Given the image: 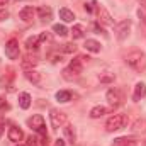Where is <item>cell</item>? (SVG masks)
Here are the masks:
<instances>
[{
  "instance_id": "1",
  "label": "cell",
  "mask_w": 146,
  "mask_h": 146,
  "mask_svg": "<svg viewBox=\"0 0 146 146\" xmlns=\"http://www.w3.org/2000/svg\"><path fill=\"white\" fill-rule=\"evenodd\" d=\"M126 65L129 68H133L134 72L143 73L146 72V53L143 51H131L127 56H126Z\"/></svg>"
},
{
  "instance_id": "2",
  "label": "cell",
  "mask_w": 146,
  "mask_h": 146,
  "mask_svg": "<svg viewBox=\"0 0 146 146\" xmlns=\"http://www.w3.org/2000/svg\"><path fill=\"white\" fill-rule=\"evenodd\" d=\"M126 124H127V115L126 114H114V115H110L107 119L106 129H107V133H114V131L122 129Z\"/></svg>"
},
{
  "instance_id": "3",
  "label": "cell",
  "mask_w": 146,
  "mask_h": 146,
  "mask_svg": "<svg viewBox=\"0 0 146 146\" xmlns=\"http://www.w3.org/2000/svg\"><path fill=\"white\" fill-rule=\"evenodd\" d=\"M27 126H29L34 133L41 134V136H46V126H44V119H42V115L36 114V115L29 117V119H27Z\"/></svg>"
},
{
  "instance_id": "4",
  "label": "cell",
  "mask_w": 146,
  "mask_h": 146,
  "mask_svg": "<svg viewBox=\"0 0 146 146\" xmlns=\"http://www.w3.org/2000/svg\"><path fill=\"white\" fill-rule=\"evenodd\" d=\"M49 121H51V126L58 129V127L66 124V114L60 109H51L49 110Z\"/></svg>"
},
{
  "instance_id": "5",
  "label": "cell",
  "mask_w": 146,
  "mask_h": 146,
  "mask_svg": "<svg viewBox=\"0 0 146 146\" xmlns=\"http://www.w3.org/2000/svg\"><path fill=\"white\" fill-rule=\"evenodd\" d=\"M106 99H107V102L110 104L112 109L114 107H119L122 104V92L119 88H109L107 94H106Z\"/></svg>"
},
{
  "instance_id": "6",
  "label": "cell",
  "mask_w": 146,
  "mask_h": 146,
  "mask_svg": "<svg viewBox=\"0 0 146 146\" xmlns=\"http://www.w3.org/2000/svg\"><path fill=\"white\" fill-rule=\"evenodd\" d=\"M114 31H115V36H117L119 41H124L126 37L129 36V31H131V21H121V22H117L115 27H114Z\"/></svg>"
},
{
  "instance_id": "7",
  "label": "cell",
  "mask_w": 146,
  "mask_h": 146,
  "mask_svg": "<svg viewBox=\"0 0 146 146\" xmlns=\"http://www.w3.org/2000/svg\"><path fill=\"white\" fill-rule=\"evenodd\" d=\"M5 56L9 60H17L19 58V41L17 39H9L5 42Z\"/></svg>"
},
{
  "instance_id": "8",
  "label": "cell",
  "mask_w": 146,
  "mask_h": 146,
  "mask_svg": "<svg viewBox=\"0 0 146 146\" xmlns=\"http://www.w3.org/2000/svg\"><path fill=\"white\" fill-rule=\"evenodd\" d=\"M49 39V34L48 33H41V34H37V36H31L26 39V48L27 49H37L39 48V44L42 42V41H48Z\"/></svg>"
},
{
  "instance_id": "9",
  "label": "cell",
  "mask_w": 146,
  "mask_h": 146,
  "mask_svg": "<svg viewBox=\"0 0 146 146\" xmlns=\"http://www.w3.org/2000/svg\"><path fill=\"white\" fill-rule=\"evenodd\" d=\"M95 5H97V3H95ZM97 15H99V22H100V24H104V26H114V19H112V15L107 12L106 7L97 5Z\"/></svg>"
},
{
  "instance_id": "10",
  "label": "cell",
  "mask_w": 146,
  "mask_h": 146,
  "mask_svg": "<svg viewBox=\"0 0 146 146\" xmlns=\"http://www.w3.org/2000/svg\"><path fill=\"white\" fill-rule=\"evenodd\" d=\"M88 60H90L88 56H82V54H80V56L73 58L72 61H70L68 68H70V70H73L76 75H80V73L83 72V63H85V61H88Z\"/></svg>"
},
{
  "instance_id": "11",
  "label": "cell",
  "mask_w": 146,
  "mask_h": 146,
  "mask_svg": "<svg viewBox=\"0 0 146 146\" xmlns=\"http://www.w3.org/2000/svg\"><path fill=\"white\" fill-rule=\"evenodd\" d=\"M146 97V83L143 82H138L136 87H134V92H133V100L134 102H139L141 99Z\"/></svg>"
},
{
  "instance_id": "12",
  "label": "cell",
  "mask_w": 146,
  "mask_h": 146,
  "mask_svg": "<svg viewBox=\"0 0 146 146\" xmlns=\"http://www.w3.org/2000/svg\"><path fill=\"white\" fill-rule=\"evenodd\" d=\"M131 133L133 134H146V119H143V117L136 119L131 126Z\"/></svg>"
},
{
  "instance_id": "13",
  "label": "cell",
  "mask_w": 146,
  "mask_h": 146,
  "mask_svg": "<svg viewBox=\"0 0 146 146\" xmlns=\"http://www.w3.org/2000/svg\"><path fill=\"white\" fill-rule=\"evenodd\" d=\"M37 63H39V60H37L36 54H26V56L22 58V61H21L22 68H26V70H33Z\"/></svg>"
},
{
  "instance_id": "14",
  "label": "cell",
  "mask_w": 146,
  "mask_h": 146,
  "mask_svg": "<svg viewBox=\"0 0 146 146\" xmlns=\"http://www.w3.org/2000/svg\"><path fill=\"white\" fill-rule=\"evenodd\" d=\"M15 78V73L12 68H7V73L5 75H2L0 76V87H12V80Z\"/></svg>"
},
{
  "instance_id": "15",
  "label": "cell",
  "mask_w": 146,
  "mask_h": 146,
  "mask_svg": "<svg viewBox=\"0 0 146 146\" xmlns=\"http://www.w3.org/2000/svg\"><path fill=\"white\" fill-rule=\"evenodd\" d=\"M34 15H36V10H34L33 7H24V9L19 12V19L24 21V22H31V21L34 19Z\"/></svg>"
},
{
  "instance_id": "16",
  "label": "cell",
  "mask_w": 146,
  "mask_h": 146,
  "mask_svg": "<svg viewBox=\"0 0 146 146\" xmlns=\"http://www.w3.org/2000/svg\"><path fill=\"white\" fill-rule=\"evenodd\" d=\"M37 15H39V19H41V21L48 22V21H51V19H53V9H51V7H48V5H42V7H39V9H37Z\"/></svg>"
},
{
  "instance_id": "17",
  "label": "cell",
  "mask_w": 146,
  "mask_h": 146,
  "mask_svg": "<svg viewBox=\"0 0 146 146\" xmlns=\"http://www.w3.org/2000/svg\"><path fill=\"white\" fill-rule=\"evenodd\" d=\"M22 138H24V133H22V129H19L17 126H10V127H9V139H10V141H14V143H19Z\"/></svg>"
},
{
  "instance_id": "18",
  "label": "cell",
  "mask_w": 146,
  "mask_h": 146,
  "mask_svg": "<svg viewBox=\"0 0 146 146\" xmlns=\"http://www.w3.org/2000/svg\"><path fill=\"white\" fill-rule=\"evenodd\" d=\"M110 146H138V141L134 138H117Z\"/></svg>"
},
{
  "instance_id": "19",
  "label": "cell",
  "mask_w": 146,
  "mask_h": 146,
  "mask_svg": "<svg viewBox=\"0 0 146 146\" xmlns=\"http://www.w3.org/2000/svg\"><path fill=\"white\" fill-rule=\"evenodd\" d=\"M83 46H85V49H87V51H90V53H100V48H102V46H100V42H99V41H95V39H87Z\"/></svg>"
},
{
  "instance_id": "20",
  "label": "cell",
  "mask_w": 146,
  "mask_h": 146,
  "mask_svg": "<svg viewBox=\"0 0 146 146\" xmlns=\"http://www.w3.org/2000/svg\"><path fill=\"white\" fill-rule=\"evenodd\" d=\"M26 78L31 82V83H34V85H39L41 83V73L36 72V70H26Z\"/></svg>"
},
{
  "instance_id": "21",
  "label": "cell",
  "mask_w": 146,
  "mask_h": 146,
  "mask_svg": "<svg viewBox=\"0 0 146 146\" xmlns=\"http://www.w3.org/2000/svg\"><path fill=\"white\" fill-rule=\"evenodd\" d=\"M19 106H21V109H29L31 107V95L27 92L19 94Z\"/></svg>"
},
{
  "instance_id": "22",
  "label": "cell",
  "mask_w": 146,
  "mask_h": 146,
  "mask_svg": "<svg viewBox=\"0 0 146 146\" xmlns=\"http://www.w3.org/2000/svg\"><path fill=\"white\" fill-rule=\"evenodd\" d=\"M60 19L65 22H73L75 21V14L70 9H60Z\"/></svg>"
},
{
  "instance_id": "23",
  "label": "cell",
  "mask_w": 146,
  "mask_h": 146,
  "mask_svg": "<svg viewBox=\"0 0 146 146\" xmlns=\"http://www.w3.org/2000/svg\"><path fill=\"white\" fill-rule=\"evenodd\" d=\"M106 114H107V107H104V106H97V107H94L90 110V117L92 119H99V117H102Z\"/></svg>"
},
{
  "instance_id": "24",
  "label": "cell",
  "mask_w": 146,
  "mask_h": 146,
  "mask_svg": "<svg viewBox=\"0 0 146 146\" xmlns=\"http://www.w3.org/2000/svg\"><path fill=\"white\" fill-rule=\"evenodd\" d=\"M56 100L58 102H70L72 100V92L70 90H60V92H56Z\"/></svg>"
},
{
  "instance_id": "25",
  "label": "cell",
  "mask_w": 146,
  "mask_h": 146,
  "mask_svg": "<svg viewBox=\"0 0 146 146\" xmlns=\"http://www.w3.org/2000/svg\"><path fill=\"white\" fill-rule=\"evenodd\" d=\"M70 34L73 36V39H82V37L85 36V33H83V26H80V24L73 26L72 31H70Z\"/></svg>"
},
{
  "instance_id": "26",
  "label": "cell",
  "mask_w": 146,
  "mask_h": 146,
  "mask_svg": "<svg viewBox=\"0 0 146 146\" xmlns=\"http://www.w3.org/2000/svg\"><path fill=\"white\" fill-rule=\"evenodd\" d=\"M53 33H56L58 36L65 37L66 34H68V33H70V31H68V29H66L63 24H54V26H53Z\"/></svg>"
},
{
  "instance_id": "27",
  "label": "cell",
  "mask_w": 146,
  "mask_h": 146,
  "mask_svg": "<svg viewBox=\"0 0 146 146\" xmlns=\"http://www.w3.org/2000/svg\"><path fill=\"white\" fill-rule=\"evenodd\" d=\"M114 73H109V72H104L99 75V80H100V83H112L114 82Z\"/></svg>"
},
{
  "instance_id": "28",
  "label": "cell",
  "mask_w": 146,
  "mask_h": 146,
  "mask_svg": "<svg viewBox=\"0 0 146 146\" xmlns=\"http://www.w3.org/2000/svg\"><path fill=\"white\" fill-rule=\"evenodd\" d=\"M65 136L68 138V141H70V143H75L76 136H75V129H73V126H70V124H66V126H65Z\"/></svg>"
},
{
  "instance_id": "29",
  "label": "cell",
  "mask_w": 146,
  "mask_h": 146,
  "mask_svg": "<svg viewBox=\"0 0 146 146\" xmlns=\"http://www.w3.org/2000/svg\"><path fill=\"white\" fill-rule=\"evenodd\" d=\"M76 76H78V75L73 72V70H70V68H65V70H63V78H65V80H75Z\"/></svg>"
},
{
  "instance_id": "30",
  "label": "cell",
  "mask_w": 146,
  "mask_h": 146,
  "mask_svg": "<svg viewBox=\"0 0 146 146\" xmlns=\"http://www.w3.org/2000/svg\"><path fill=\"white\" fill-rule=\"evenodd\" d=\"M63 51H65V53H75V51H76V44H73V42L63 44Z\"/></svg>"
},
{
  "instance_id": "31",
  "label": "cell",
  "mask_w": 146,
  "mask_h": 146,
  "mask_svg": "<svg viewBox=\"0 0 146 146\" xmlns=\"http://www.w3.org/2000/svg\"><path fill=\"white\" fill-rule=\"evenodd\" d=\"M37 143H39V139H37L36 136H33V134H31V136L27 138V145H26V146H37Z\"/></svg>"
},
{
  "instance_id": "32",
  "label": "cell",
  "mask_w": 146,
  "mask_h": 146,
  "mask_svg": "<svg viewBox=\"0 0 146 146\" xmlns=\"http://www.w3.org/2000/svg\"><path fill=\"white\" fill-rule=\"evenodd\" d=\"M0 110H9V104L3 100V97H0Z\"/></svg>"
},
{
  "instance_id": "33",
  "label": "cell",
  "mask_w": 146,
  "mask_h": 146,
  "mask_svg": "<svg viewBox=\"0 0 146 146\" xmlns=\"http://www.w3.org/2000/svg\"><path fill=\"white\" fill-rule=\"evenodd\" d=\"M7 17H9V12L3 10V9H0V21H5Z\"/></svg>"
},
{
  "instance_id": "34",
  "label": "cell",
  "mask_w": 146,
  "mask_h": 146,
  "mask_svg": "<svg viewBox=\"0 0 146 146\" xmlns=\"http://www.w3.org/2000/svg\"><path fill=\"white\" fill-rule=\"evenodd\" d=\"M138 15H139V17H141V19H143V21L146 22V10H143V9H139V10H138Z\"/></svg>"
},
{
  "instance_id": "35",
  "label": "cell",
  "mask_w": 146,
  "mask_h": 146,
  "mask_svg": "<svg viewBox=\"0 0 146 146\" xmlns=\"http://www.w3.org/2000/svg\"><path fill=\"white\" fill-rule=\"evenodd\" d=\"M92 5H94V3H87V5H85V10H87V12H94V7H92Z\"/></svg>"
},
{
  "instance_id": "36",
  "label": "cell",
  "mask_w": 146,
  "mask_h": 146,
  "mask_svg": "<svg viewBox=\"0 0 146 146\" xmlns=\"http://www.w3.org/2000/svg\"><path fill=\"white\" fill-rule=\"evenodd\" d=\"M54 146H65V139H56Z\"/></svg>"
},
{
  "instance_id": "37",
  "label": "cell",
  "mask_w": 146,
  "mask_h": 146,
  "mask_svg": "<svg viewBox=\"0 0 146 146\" xmlns=\"http://www.w3.org/2000/svg\"><path fill=\"white\" fill-rule=\"evenodd\" d=\"M10 0H0V7H3V5H7Z\"/></svg>"
},
{
  "instance_id": "38",
  "label": "cell",
  "mask_w": 146,
  "mask_h": 146,
  "mask_svg": "<svg viewBox=\"0 0 146 146\" xmlns=\"http://www.w3.org/2000/svg\"><path fill=\"white\" fill-rule=\"evenodd\" d=\"M2 134H3V124L0 122V136H2Z\"/></svg>"
},
{
  "instance_id": "39",
  "label": "cell",
  "mask_w": 146,
  "mask_h": 146,
  "mask_svg": "<svg viewBox=\"0 0 146 146\" xmlns=\"http://www.w3.org/2000/svg\"><path fill=\"white\" fill-rule=\"evenodd\" d=\"M143 5H145V7H146V0H143Z\"/></svg>"
},
{
  "instance_id": "40",
  "label": "cell",
  "mask_w": 146,
  "mask_h": 146,
  "mask_svg": "<svg viewBox=\"0 0 146 146\" xmlns=\"http://www.w3.org/2000/svg\"><path fill=\"white\" fill-rule=\"evenodd\" d=\"M143 146H146V141H143Z\"/></svg>"
},
{
  "instance_id": "41",
  "label": "cell",
  "mask_w": 146,
  "mask_h": 146,
  "mask_svg": "<svg viewBox=\"0 0 146 146\" xmlns=\"http://www.w3.org/2000/svg\"><path fill=\"white\" fill-rule=\"evenodd\" d=\"M15 146H26V145H15Z\"/></svg>"
}]
</instances>
